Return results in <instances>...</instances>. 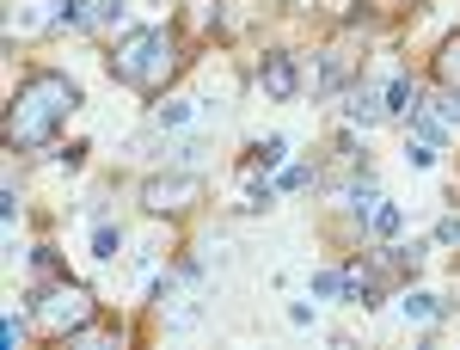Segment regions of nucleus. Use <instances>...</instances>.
Segmentation results:
<instances>
[{"label":"nucleus","mask_w":460,"mask_h":350,"mask_svg":"<svg viewBox=\"0 0 460 350\" xmlns=\"http://www.w3.org/2000/svg\"><path fill=\"white\" fill-rule=\"evenodd\" d=\"M80 105V93H74L68 74L56 68H37L19 80V93H13V105H6V117H0V136H6V148H49L56 141V130L68 123V111Z\"/></svg>","instance_id":"1"},{"label":"nucleus","mask_w":460,"mask_h":350,"mask_svg":"<svg viewBox=\"0 0 460 350\" xmlns=\"http://www.w3.org/2000/svg\"><path fill=\"white\" fill-rule=\"evenodd\" d=\"M184 68V56H178V31H129L117 49H111V74L123 80V86H136L147 99H160L166 93V80Z\"/></svg>","instance_id":"2"},{"label":"nucleus","mask_w":460,"mask_h":350,"mask_svg":"<svg viewBox=\"0 0 460 350\" xmlns=\"http://www.w3.org/2000/svg\"><path fill=\"white\" fill-rule=\"evenodd\" d=\"M31 308H37V319H43V332H56V338H74L86 319L99 314L93 289H86V283H68V277L31 289Z\"/></svg>","instance_id":"3"},{"label":"nucleus","mask_w":460,"mask_h":350,"mask_svg":"<svg viewBox=\"0 0 460 350\" xmlns=\"http://www.w3.org/2000/svg\"><path fill=\"white\" fill-rule=\"evenodd\" d=\"M203 191H209V184L197 173H160V178L142 184V210L147 215H190L203 203Z\"/></svg>","instance_id":"4"},{"label":"nucleus","mask_w":460,"mask_h":350,"mask_svg":"<svg viewBox=\"0 0 460 350\" xmlns=\"http://www.w3.org/2000/svg\"><path fill=\"white\" fill-rule=\"evenodd\" d=\"M258 86H264L270 99H295V93H301L295 56H283V49H264V62H258Z\"/></svg>","instance_id":"5"},{"label":"nucleus","mask_w":460,"mask_h":350,"mask_svg":"<svg viewBox=\"0 0 460 350\" xmlns=\"http://www.w3.org/2000/svg\"><path fill=\"white\" fill-rule=\"evenodd\" d=\"M221 6H227V0H184V6H178V25H172V31H178V37H190V43H203V37L221 31Z\"/></svg>","instance_id":"6"},{"label":"nucleus","mask_w":460,"mask_h":350,"mask_svg":"<svg viewBox=\"0 0 460 350\" xmlns=\"http://www.w3.org/2000/svg\"><path fill=\"white\" fill-rule=\"evenodd\" d=\"M344 295H350V301H362V308H375V301H381V271H375V258L344 271Z\"/></svg>","instance_id":"7"},{"label":"nucleus","mask_w":460,"mask_h":350,"mask_svg":"<svg viewBox=\"0 0 460 350\" xmlns=\"http://www.w3.org/2000/svg\"><path fill=\"white\" fill-rule=\"evenodd\" d=\"M356 130H375V123H387V99H375L368 86H350V99H344Z\"/></svg>","instance_id":"8"},{"label":"nucleus","mask_w":460,"mask_h":350,"mask_svg":"<svg viewBox=\"0 0 460 350\" xmlns=\"http://www.w3.org/2000/svg\"><path fill=\"white\" fill-rule=\"evenodd\" d=\"M381 99H387V117H411V111H418V80H411V74H393Z\"/></svg>","instance_id":"9"},{"label":"nucleus","mask_w":460,"mask_h":350,"mask_svg":"<svg viewBox=\"0 0 460 350\" xmlns=\"http://www.w3.org/2000/svg\"><path fill=\"white\" fill-rule=\"evenodd\" d=\"M99 25V0H62L56 6V31H86Z\"/></svg>","instance_id":"10"},{"label":"nucleus","mask_w":460,"mask_h":350,"mask_svg":"<svg viewBox=\"0 0 460 350\" xmlns=\"http://www.w3.org/2000/svg\"><path fill=\"white\" fill-rule=\"evenodd\" d=\"M49 6H62V0H13V25H19V31L56 25V13H49Z\"/></svg>","instance_id":"11"},{"label":"nucleus","mask_w":460,"mask_h":350,"mask_svg":"<svg viewBox=\"0 0 460 350\" xmlns=\"http://www.w3.org/2000/svg\"><path fill=\"white\" fill-rule=\"evenodd\" d=\"M350 68H356V56L338 43V49H325V68H319V93H332V86H344L350 80Z\"/></svg>","instance_id":"12"},{"label":"nucleus","mask_w":460,"mask_h":350,"mask_svg":"<svg viewBox=\"0 0 460 350\" xmlns=\"http://www.w3.org/2000/svg\"><path fill=\"white\" fill-rule=\"evenodd\" d=\"M411 130H418V141H429V148L455 136V130L442 123V111H436V105H418V111H411Z\"/></svg>","instance_id":"13"},{"label":"nucleus","mask_w":460,"mask_h":350,"mask_svg":"<svg viewBox=\"0 0 460 350\" xmlns=\"http://www.w3.org/2000/svg\"><path fill=\"white\" fill-rule=\"evenodd\" d=\"M436 80H442L448 93H460V31L448 37L442 49H436Z\"/></svg>","instance_id":"14"},{"label":"nucleus","mask_w":460,"mask_h":350,"mask_svg":"<svg viewBox=\"0 0 460 350\" xmlns=\"http://www.w3.org/2000/svg\"><path fill=\"white\" fill-rule=\"evenodd\" d=\"M283 154H288V141H283V136L258 141V148H252V160H246V173L258 178V173H270V166H283Z\"/></svg>","instance_id":"15"},{"label":"nucleus","mask_w":460,"mask_h":350,"mask_svg":"<svg viewBox=\"0 0 460 350\" xmlns=\"http://www.w3.org/2000/svg\"><path fill=\"white\" fill-rule=\"evenodd\" d=\"M350 210L362 215V221H368V215L381 210V184H375V178H368V173H362V178H356V184H350Z\"/></svg>","instance_id":"16"},{"label":"nucleus","mask_w":460,"mask_h":350,"mask_svg":"<svg viewBox=\"0 0 460 350\" xmlns=\"http://www.w3.org/2000/svg\"><path fill=\"white\" fill-rule=\"evenodd\" d=\"M31 271H37L31 289H43V283H62V258H56V246H37V252H31Z\"/></svg>","instance_id":"17"},{"label":"nucleus","mask_w":460,"mask_h":350,"mask_svg":"<svg viewBox=\"0 0 460 350\" xmlns=\"http://www.w3.org/2000/svg\"><path fill=\"white\" fill-rule=\"evenodd\" d=\"M399 221H405V210H399V203H381V210L368 215V228H375V240H393V234H399Z\"/></svg>","instance_id":"18"},{"label":"nucleus","mask_w":460,"mask_h":350,"mask_svg":"<svg viewBox=\"0 0 460 350\" xmlns=\"http://www.w3.org/2000/svg\"><path fill=\"white\" fill-rule=\"evenodd\" d=\"M405 314H411V319H424V326H429V319H442V301L418 289V295H405Z\"/></svg>","instance_id":"19"},{"label":"nucleus","mask_w":460,"mask_h":350,"mask_svg":"<svg viewBox=\"0 0 460 350\" xmlns=\"http://www.w3.org/2000/svg\"><path fill=\"white\" fill-rule=\"evenodd\" d=\"M117 246H123V228L99 221V234H93V258H117Z\"/></svg>","instance_id":"20"},{"label":"nucleus","mask_w":460,"mask_h":350,"mask_svg":"<svg viewBox=\"0 0 460 350\" xmlns=\"http://www.w3.org/2000/svg\"><path fill=\"white\" fill-rule=\"evenodd\" d=\"M154 123H160V130H178V123H190V105H184V99H166V105L154 111Z\"/></svg>","instance_id":"21"},{"label":"nucleus","mask_w":460,"mask_h":350,"mask_svg":"<svg viewBox=\"0 0 460 350\" xmlns=\"http://www.w3.org/2000/svg\"><path fill=\"white\" fill-rule=\"evenodd\" d=\"M314 295H325V301H332V295H344V271H319V277H314Z\"/></svg>","instance_id":"22"},{"label":"nucleus","mask_w":460,"mask_h":350,"mask_svg":"<svg viewBox=\"0 0 460 350\" xmlns=\"http://www.w3.org/2000/svg\"><path fill=\"white\" fill-rule=\"evenodd\" d=\"M314 184V166H288L283 173V191H307Z\"/></svg>","instance_id":"23"},{"label":"nucleus","mask_w":460,"mask_h":350,"mask_svg":"<svg viewBox=\"0 0 460 350\" xmlns=\"http://www.w3.org/2000/svg\"><path fill=\"white\" fill-rule=\"evenodd\" d=\"M436 240H442V246H455V240H460V215H442V228H436Z\"/></svg>","instance_id":"24"},{"label":"nucleus","mask_w":460,"mask_h":350,"mask_svg":"<svg viewBox=\"0 0 460 350\" xmlns=\"http://www.w3.org/2000/svg\"><path fill=\"white\" fill-rule=\"evenodd\" d=\"M405 154H411V166H429V160H436V148H429V141H411Z\"/></svg>","instance_id":"25"}]
</instances>
